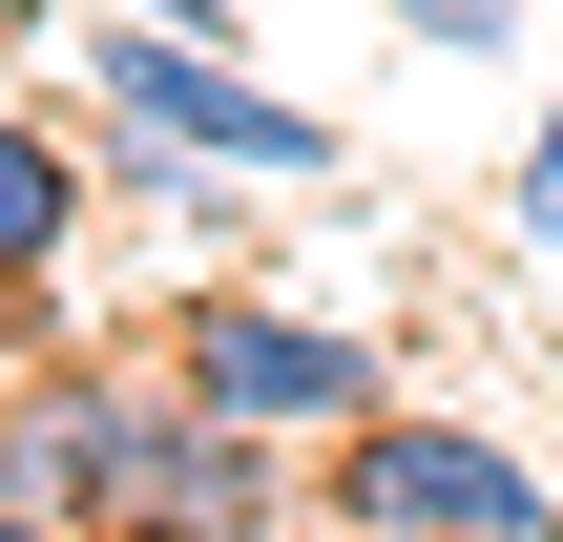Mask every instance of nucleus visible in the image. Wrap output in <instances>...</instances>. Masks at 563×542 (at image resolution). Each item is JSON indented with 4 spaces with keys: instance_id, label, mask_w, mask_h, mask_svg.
<instances>
[{
    "instance_id": "f8f14e48",
    "label": "nucleus",
    "mask_w": 563,
    "mask_h": 542,
    "mask_svg": "<svg viewBox=\"0 0 563 542\" xmlns=\"http://www.w3.org/2000/svg\"><path fill=\"white\" fill-rule=\"evenodd\" d=\"M21 42H42V0H0V63H21Z\"/></svg>"
},
{
    "instance_id": "423d86ee",
    "label": "nucleus",
    "mask_w": 563,
    "mask_h": 542,
    "mask_svg": "<svg viewBox=\"0 0 563 542\" xmlns=\"http://www.w3.org/2000/svg\"><path fill=\"white\" fill-rule=\"evenodd\" d=\"M84 251V104H21L0 84V313H42Z\"/></svg>"
},
{
    "instance_id": "7ed1b4c3",
    "label": "nucleus",
    "mask_w": 563,
    "mask_h": 542,
    "mask_svg": "<svg viewBox=\"0 0 563 542\" xmlns=\"http://www.w3.org/2000/svg\"><path fill=\"white\" fill-rule=\"evenodd\" d=\"M313 480H334V542H376V522H563V460H522L501 418H418V397L313 439Z\"/></svg>"
},
{
    "instance_id": "f257e3e1",
    "label": "nucleus",
    "mask_w": 563,
    "mask_h": 542,
    "mask_svg": "<svg viewBox=\"0 0 563 542\" xmlns=\"http://www.w3.org/2000/svg\"><path fill=\"white\" fill-rule=\"evenodd\" d=\"M84 125H125L146 167H230V188H355V146H334L313 104H272L230 42H167V21H125V0H104V42H84Z\"/></svg>"
},
{
    "instance_id": "f03ea898",
    "label": "nucleus",
    "mask_w": 563,
    "mask_h": 542,
    "mask_svg": "<svg viewBox=\"0 0 563 542\" xmlns=\"http://www.w3.org/2000/svg\"><path fill=\"white\" fill-rule=\"evenodd\" d=\"M167 376H188L209 418H251V439H292V460H313V439H355V418L397 397L355 313H292V292H251V272H209V292L167 313Z\"/></svg>"
},
{
    "instance_id": "9d476101",
    "label": "nucleus",
    "mask_w": 563,
    "mask_h": 542,
    "mask_svg": "<svg viewBox=\"0 0 563 542\" xmlns=\"http://www.w3.org/2000/svg\"><path fill=\"white\" fill-rule=\"evenodd\" d=\"M125 21H167V42H230V0H125Z\"/></svg>"
},
{
    "instance_id": "1a4fd4ad",
    "label": "nucleus",
    "mask_w": 563,
    "mask_h": 542,
    "mask_svg": "<svg viewBox=\"0 0 563 542\" xmlns=\"http://www.w3.org/2000/svg\"><path fill=\"white\" fill-rule=\"evenodd\" d=\"M376 542H563V522H376Z\"/></svg>"
},
{
    "instance_id": "39448f33",
    "label": "nucleus",
    "mask_w": 563,
    "mask_h": 542,
    "mask_svg": "<svg viewBox=\"0 0 563 542\" xmlns=\"http://www.w3.org/2000/svg\"><path fill=\"white\" fill-rule=\"evenodd\" d=\"M125 439H146V376H104V355H21V376H0V501L104 522Z\"/></svg>"
},
{
    "instance_id": "20e7f679",
    "label": "nucleus",
    "mask_w": 563,
    "mask_h": 542,
    "mask_svg": "<svg viewBox=\"0 0 563 542\" xmlns=\"http://www.w3.org/2000/svg\"><path fill=\"white\" fill-rule=\"evenodd\" d=\"M272 522H292V439H251L188 376H146V439H125V480H104L84 542H272Z\"/></svg>"
},
{
    "instance_id": "0eeeda50",
    "label": "nucleus",
    "mask_w": 563,
    "mask_h": 542,
    "mask_svg": "<svg viewBox=\"0 0 563 542\" xmlns=\"http://www.w3.org/2000/svg\"><path fill=\"white\" fill-rule=\"evenodd\" d=\"M376 21H397V42H439V63H501V42H522V0H376Z\"/></svg>"
},
{
    "instance_id": "6e6552de",
    "label": "nucleus",
    "mask_w": 563,
    "mask_h": 542,
    "mask_svg": "<svg viewBox=\"0 0 563 542\" xmlns=\"http://www.w3.org/2000/svg\"><path fill=\"white\" fill-rule=\"evenodd\" d=\"M501 230H522V251H563V104H543V146L501 167Z\"/></svg>"
},
{
    "instance_id": "9b49d317",
    "label": "nucleus",
    "mask_w": 563,
    "mask_h": 542,
    "mask_svg": "<svg viewBox=\"0 0 563 542\" xmlns=\"http://www.w3.org/2000/svg\"><path fill=\"white\" fill-rule=\"evenodd\" d=\"M0 542H84V522H42V501H0Z\"/></svg>"
}]
</instances>
